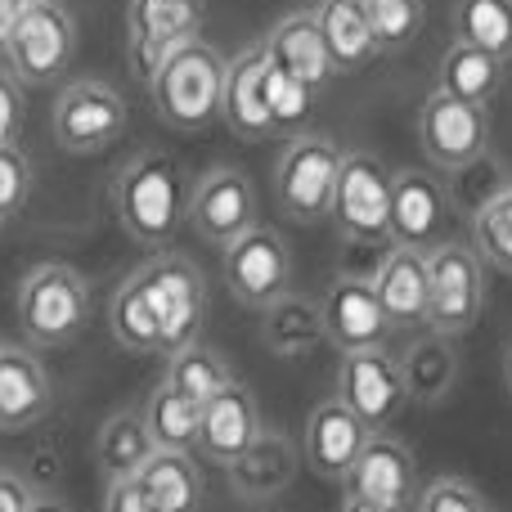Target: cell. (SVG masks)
I'll use <instances>...</instances> for the list:
<instances>
[{"label":"cell","mask_w":512,"mask_h":512,"mask_svg":"<svg viewBox=\"0 0 512 512\" xmlns=\"http://www.w3.org/2000/svg\"><path fill=\"white\" fill-rule=\"evenodd\" d=\"M189 185L176 158L144 149L113 176V212L140 248H162L185 225Z\"/></svg>","instance_id":"6da1fadb"},{"label":"cell","mask_w":512,"mask_h":512,"mask_svg":"<svg viewBox=\"0 0 512 512\" xmlns=\"http://www.w3.org/2000/svg\"><path fill=\"white\" fill-rule=\"evenodd\" d=\"M221 86L225 59L203 36L185 41L176 54L158 63L149 77V99L171 131H207L221 117Z\"/></svg>","instance_id":"7a4b0ae2"},{"label":"cell","mask_w":512,"mask_h":512,"mask_svg":"<svg viewBox=\"0 0 512 512\" xmlns=\"http://www.w3.org/2000/svg\"><path fill=\"white\" fill-rule=\"evenodd\" d=\"M90 319V288L72 265L41 261L18 283V328L32 346H68Z\"/></svg>","instance_id":"3957f363"},{"label":"cell","mask_w":512,"mask_h":512,"mask_svg":"<svg viewBox=\"0 0 512 512\" xmlns=\"http://www.w3.org/2000/svg\"><path fill=\"white\" fill-rule=\"evenodd\" d=\"M131 279L140 283L144 301H149L162 355L198 342V328H203V319H207V283L189 256L162 252V256H153V261H144Z\"/></svg>","instance_id":"277c9868"},{"label":"cell","mask_w":512,"mask_h":512,"mask_svg":"<svg viewBox=\"0 0 512 512\" xmlns=\"http://www.w3.org/2000/svg\"><path fill=\"white\" fill-rule=\"evenodd\" d=\"M486 310V261L468 243H436L427 252V328L463 337Z\"/></svg>","instance_id":"5b68a950"},{"label":"cell","mask_w":512,"mask_h":512,"mask_svg":"<svg viewBox=\"0 0 512 512\" xmlns=\"http://www.w3.org/2000/svg\"><path fill=\"white\" fill-rule=\"evenodd\" d=\"M337 167H342V149L328 135H292L288 149L274 162V203L288 221L315 225L333 212V189Z\"/></svg>","instance_id":"8992f818"},{"label":"cell","mask_w":512,"mask_h":512,"mask_svg":"<svg viewBox=\"0 0 512 512\" xmlns=\"http://www.w3.org/2000/svg\"><path fill=\"white\" fill-rule=\"evenodd\" d=\"M77 54V23L59 0H32L18 9L5 45V68L23 86H54Z\"/></svg>","instance_id":"52a82bcc"},{"label":"cell","mask_w":512,"mask_h":512,"mask_svg":"<svg viewBox=\"0 0 512 512\" xmlns=\"http://www.w3.org/2000/svg\"><path fill=\"white\" fill-rule=\"evenodd\" d=\"M418 144L436 171H468L486 162L490 149V113L481 104L432 90L418 108Z\"/></svg>","instance_id":"ba28073f"},{"label":"cell","mask_w":512,"mask_h":512,"mask_svg":"<svg viewBox=\"0 0 512 512\" xmlns=\"http://www.w3.org/2000/svg\"><path fill=\"white\" fill-rule=\"evenodd\" d=\"M333 225L351 243H387L391 221V171L373 153H342L333 189Z\"/></svg>","instance_id":"9c48e42d"},{"label":"cell","mask_w":512,"mask_h":512,"mask_svg":"<svg viewBox=\"0 0 512 512\" xmlns=\"http://www.w3.org/2000/svg\"><path fill=\"white\" fill-rule=\"evenodd\" d=\"M337 400H342L369 432H382V427L396 423L400 409L409 405L405 378H400V360L387 346L342 351V360H337Z\"/></svg>","instance_id":"30bf717a"},{"label":"cell","mask_w":512,"mask_h":512,"mask_svg":"<svg viewBox=\"0 0 512 512\" xmlns=\"http://www.w3.org/2000/svg\"><path fill=\"white\" fill-rule=\"evenodd\" d=\"M126 131V99L108 81H72L54 99V144L63 153H99Z\"/></svg>","instance_id":"8fae6325"},{"label":"cell","mask_w":512,"mask_h":512,"mask_svg":"<svg viewBox=\"0 0 512 512\" xmlns=\"http://www.w3.org/2000/svg\"><path fill=\"white\" fill-rule=\"evenodd\" d=\"M454 216V198L445 189L441 176L432 171H396L391 176V221H387V243L414 252H432L436 243H445Z\"/></svg>","instance_id":"7c38bea8"},{"label":"cell","mask_w":512,"mask_h":512,"mask_svg":"<svg viewBox=\"0 0 512 512\" xmlns=\"http://www.w3.org/2000/svg\"><path fill=\"white\" fill-rule=\"evenodd\" d=\"M203 18L207 0H126V41H131L135 77L149 81L167 54L194 41Z\"/></svg>","instance_id":"4fadbf2b"},{"label":"cell","mask_w":512,"mask_h":512,"mask_svg":"<svg viewBox=\"0 0 512 512\" xmlns=\"http://www.w3.org/2000/svg\"><path fill=\"white\" fill-rule=\"evenodd\" d=\"M225 283H230L234 301H243L248 310H265L270 301H279L292 283V252L283 234L265 230V225L239 234L225 248Z\"/></svg>","instance_id":"5bb4252c"},{"label":"cell","mask_w":512,"mask_h":512,"mask_svg":"<svg viewBox=\"0 0 512 512\" xmlns=\"http://www.w3.org/2000/svg\"><path fill=\"white\" fill-rule=\"evenodd\" d=\"M185 221L216 248H230L256 225V185L239 167H212L189 189Z\"/></svg>","instance_id":"9a60e30c"},{"label":"cell","mask_w":512,"mask_h":512,"mask_svg":"<svg viewBox=\"0 0 512 512\" xmlns=\"http://www.w3.org/2000/svg\"><path fill=\"white\" fill-rule=\"evenodd\" d=\"M319 315H324V342H333L337 351H369V346L387 342L391 333L378 292L364 274H337L319 297Z\"/></svg>","instance_id":"2e32d148"},{"label":"cell","mask_w":512,"mask_h":512,"mask_svg":"<svg viewBox=\"0 0 512 512\" xmlns=\"http://www.w3.org/2000/svg\"><path fill=\"white\" fill-rule=\"evenodd\" d=\"M346 495L355 499H369V504L387 508V512H409L418 495V481H414V454L405 450V441L387 432H373L369 445L360 450L355 468L346 472Z\"/></svg>","instance_id":"e0dca14e"},{"label":"cell","mask_w":512,"mask_h":512,"mask_svg":"<svg viewBox=\"0 0 512 512\" xmlns=\"http://www.w3.org/2000/svg\"><path fill=\"white\" fill-rule=\"evenodd\" d=\"M261 409H256V396L243 382H230L225 391H216L203 405V418H198V441L194 454L216 468H230L243 450L261 436Z\"/></svg>","instance_id":"ac0fdd59"},{"label":"cell","mask_w":512,"mask_h":512,"mask_svg":"<svg viewBox=\"0 0 512 512\" xmlns=\"http://www.w3.org/2000/svg\"><path fill=\"white\" fill-rule=\"evenodd\" d=\"M369 427L342 405V400H324V405L310 409L306 418V436H301V454H306V468L324 481H346V472L355 468L360 450L369 445Z\"/></svg>","instance_id":"d6986e66"},{"label":"cell","mask_w":512,"mask_h":512,"mask_svg":"<svg viewBox=\"0 0 512 512\" xmlns=\"http://www.w3.org/2000/svg\"><path fill=\"white\" fill-rule=\"evenodd\" d=\"M265 63L270 50L265 41H252L225 63V86H221V122L230 126L239 140H270L274 126L265 113Z\"/></svg>","instance_id":"ffe728a7"},{"label":"cell","mask_w":512,"mask_h":512,"mask_svg":"<svg viewBox=\"0 0 512 512\" xmlns=\"http://www.w3.org/2000/svg\"><path fill=\"white\" fill-rule=\"evenodd\" d=\"M50 373L27 346L0 342V432H27L50 414Z\"/></svg>","instance_id":"44dd1931"},{"label":"cell","mask_w":512,"mask_h":512,"mask_svg":"<svg viewBox=\"0 0 512 512\" xmlns=\"http://www.w3.org/2000/svg\"><path fill=\"white\" fill-rule=\"evenodd\" d=\"M265 50L270 59L279 63L288 77H297L306 90H328L337 77L333 59L324 50V36H319V23H315V9H297V14H283L279 23L270 27L265 36Z\"/></svg>","instance_id":"7402d4cb"},{"label":"cell","mask_w":512,"mask_h":512,"mask_svg":"<svg viewBox=\"0 0 512 512\" xmlns=\"http://www.w3.org/2000/svg\"><path fill=\"white\" fill-rule=\"evenodd\" d=\"M369 283L378 292V306L391 328L427 324V252L396 248L391 243V252L378 261Z\"/></svg>","instance_id":"603a6c76"},{"label":"cell","mask_w":512,"mask_h":512,"mask_svg":"<svg viewBox=\"0 0 512 512\" xmlns=\"http://www.w3.org/2000/svg\"><path fill=\"white\" fill-rule=\"evenodd\" d=\"M297 468H301V450L292 445V436L261 427V436L225 472H230V486L239 499H274L279 490L292 486Z\"/></svg>","instance_id":"cb8c5ba5"},{"label":"cell","mask_w":512,"mask_h":512,"mask_svg":"<svg viewBox=\"0 0 512 512\" xmlns=\"http://www.w3.org/2000/svg\"><path fill=\"white\" fill-rule=\"evenodd\" d=\"M315 23L324 36V50L333 59L337 72H360L378 59V36H373L369 18L355 0H319L315 5Z\"/></svg>","instance_id":"d4e9b609"},{"label":"cell","mask_w":512,"mask_h":512,"mask_svg":"<svg viewBox=\"0 0 512 512\" xmlns=\"http://www.w3.org/2000/svg\"><path fill=\"white\" fill-rule=\"evenodd\" d=\"M400 378H405L409 400L418 405H441L445 396L459 382V351H454V337L427 333L400 355Z\"/></svg>","instance_id":"484cf974"},{"label":"cell","mask_w":512,"mask_h":512,"mask_svg":"<svg viewBox=\"0 0 512 512\" xmlns=\"http://www.w3.org/2000/svg\"><path fill=\"white\" fill-rule=\"evenodd\" d=\"M261 337H265V346H270V355H279V360L310 355L319 342H324V315H319V301L297 297V292H283L279 301L265 306Z\"/></svg>","instance_id":"4316f807"},{"label":"cell","mask_w":512,"mask_h":512,"mask_svg":"<svg viewBox=\"0 0 512 512\" xmlns=\"http://www.w3.org/2000/svg\"><path fill=\"white\" fill-rule=\"evenodd\" d=\"M158 512H198L203 504V477H198L194 454L185 450H153V459L135 477Z\"/></svg>","instance_id":"83f0119b"},{"label":"cell","mask_w":512,"mask_h":512,"mask_svg":"<svg viewBox=\"0 0 512 512\" xmlns=\"http://www.w3.org/2000/svg\"><path fill=\"white\" fill-rule=\"evenodd\" d=\"M153 450H158V445H153L140 409H117V414L99 427L95 459H99V472H104L108 481L140 477V468L153 459Z\"/></svg>","instance_id":"f1b7e54d"},{"label":"cell","mask_w":512,"mask_h":512,"mask_svg":"<svg viewBox=\"0 0 512 512\" xmlns=\"http://www.w3.org/2000/svg\"><path fill=\"white\" fill-rule=\"evenodd\" d=\"M499 81H504V63L495 54L477 50V45H463V41H454L441 54V68H436V90H445L454 99H468V104H481V108L499 95Z\"/></svg>","instance_id":"f546056e"},{"label":"cell","mask_w":512,"mask_h":512,"mask_svg":"<svg viewBox=\"0 0 512 512\" xmlns=\"http://www.w3.org/2000/svg\"><path fill=\"white\" fill-rule=\"evenodd\" d=\"M140 414H144V427H149V436H153V445H158V450L194 454L203 405H194L189 396H180L171 382H158V387H153V396L144 400Z\"/></svg>","instance_id":"4dcf8cb0"},{"label":"cell","mask_w":512,"mask_h":512,"mask_svg":"<svg viewBox=\"0 0 512 512\" xmlns=\"http://www.w3.org/2000/svg\"><path fill=\"white\" fill-rule=\"evenodd\" d=\"M454 41L477 45L499 63L512 59V0H459L454 5Z\"/></svg>","instance_id":"1f68e13d"},{"label":"cell","mask_w":512,"mask_h":512,"mask_svg":"<svg viewBox=\"0 0 512 512\" xmlns=\"http://www.w3.org/2000/svg\"><path fill=\"white\" fill-rule=\"evenodd\" d=\"M162 382H171V387H176L180 396H189L194 405H207L216 391L230 387L234 373H230V364L221 360V351H212V346H203V342H189L167 355V378Z\"/></svg>","instance_id":"d6a6232c"},{"label":"cell","mask_w":512,"mask_h":512,"mask_svg":"<svg viewBox=\"0 0 512 512\" xmlns=\"http://www.w3.org/2000/svg\"><path fill=\"white\" fill-rule=\"evenodd\" d=\"M108 328H113V337H117L122 351H135V355H158L162 351L158 324H153V315H149V301H144L140 283H135L131 274L117 283L113 301H108Z\"/></svg>","instance_id":"836d02e7"},{"label":"cell","mask_w":512,"mask_h":512,"mask_svg":"<svg viewBox=\"0 0 512 512\" xmlns=\"http://www.w3.org/2000/svg\"><path fill=\"white\" fill-rule=\"evenodd\" d=\"M472 252L486 265L512 274V185H499L472 212Z\"/></svg>","instance_id":"e575fe53"},{"label":"cell","mask_w":512,"mask_h":512,"mask_svg":"<svg viewBox=\"0 0 512 512\" xmlns=\"http://www.w3.org/2000/svg\"><path fill=\"white\" fill-rule=\"evenodd\" d=\"M355 5L369 18L382 54L405 50V45H414V36L423 32V18H427L423 0H355Z\"/></svg>","instance_id":"d590c367"},{"label":"cell","mask_w":512,"mask_h":512,"mask_svg":"<svg viewBox=\"0 0 512 512\" xmlns=\"http://www.w3.org/2000/svg\"><path fill=\"white\" fill-rule=\"evenodd\" d=\"M310 108H315V90H306L297 77L279 68V63H265V113H270L274 135L292 131L301 135V126L310 122Z\"/></svg>","instance_id":"8d00e7d4"},{"label":"cell","mask_w":512,"mask_h":512,"mask_svg":"<svg viewBox=\"0 0 512 512\" xmlns=\"http://www.w3.org/2000/svg\"><path fill=\"white\" fill-rule=\"evenodd\" d=\"M409 512H490V508H486V495H481L472 481L436 477L414 495V508Z\"/></svg>","instance_id":"74e56055"},{"label":"cell","mask_w":512,"mask_h":512,"mask_svg":"<svg viewBox=\"0 0 512 512\" xmlns=\"http://www.w3.org/2000/svg\"><path fill=\"white\" fill-rule=\"evenodd\" d=\"M27 194H32V162L18 144H5L0 149V221L23 212Z\"/></svg>","instance_id":"f35d334b"},{"label":"cell","mask_w":512,"mask_h":512,"mask_svg":"<svg viewBox=\"0 0 512 512\" xmlns=\"http://www.w3.org/2000/svg\"><path fill=\"white\" fill-rule=\"evenodd\" d=\"M23 81L9 68H0V149L5 144H18V131H23Z\"/></svg>","instance_id":"ab89813d"},{"label":"cell","mask_w":512,"mask_h":512,"mask_svg":"<svg viewBox=\"0 0 512 512\" xmlns=\"http://www.w3.org/2000/svg\"><path fill=\"white\" fill-rule=\"evenodd\" d=\"M104 512H158V508H153V499L144 495L140 481L126 477V481H108Z\"/></svg>","instance_id":"60d3db41"},{"label":"cell","mask_w":512,"mask_h":512,"mask_svg":"<svg viewBox=\"0 0 512 512\" xmlns=\"http://www.w3.org/2000/svg\"><path fill=\"white\" fill-rule=\"evenodd\" d=\"M32 486H27L18 472H5L0 468V512H27L32 508Z\"/></svg>","instance_id":"b9f144b4"},{"label":"cell","mask_w":512,"mask_h":512,"mask_svg":"<svg viewBox=\"0 0 512 512\" xmlns=\"http://www.w3.org/2000/svg\"><path fill=\"white\" fill-rule=\"evenodd\" d=\"M18 9H23V0H0V54H5L9 32H14V23H18Z\"/></svg>","instance_id":"7bdbcfd3"},{"label":"cell","mask_w":512,"mask_h":512,"mask_svg":"<svg viewBox=\"0 0 512 512\" xmlns=\"http://www.w3.org/2000/svg\"><path fill=\"white\" fill-rule=\"evenodd\" d=\"M337 512H387V508L369 504V499H355V495H346V499H342V508H337Z\"/></svg>","instance_id":"ee69618b"},{"label":"cell","mask_w":512,"mask_h":512,"mask_svg":"<svg viewBox=\"0 0 512 512\" xmlns=\"http://www.w3.org/2000/svg\"><path fill=\"white\" fill-rule=\"evenodd\" d=\"M27 512H72V508L63 504V499H50V495H45V499H32V508H27Z\"/></svg>","instance_id":"f6af8a7d"},{"label":"cell","mask_w":512,"mask_h":512,"mask_svg":"<svg viewBox=\"0 0 512 512\" xmlns=\"http://www.w3.org/2000/svg\"><path fill=\"white\" fill-rule=\"evenodd\" d=\"M504 387H508V396H512V342L504 346Z\"/></svg>","instance_id":"bcb514c9"},{"label":"cell","mask_w":512,"mask_h":512,"mask_svg":"<svg viewBox=\"0 0 512 512\" xmlns=\"http://www.w3.org/2000/svg\"><path fill=\"white\" fill-rule=\"evenodd\" d=\"M23 5H32V0H23Z\"/></svg>","instance_id":"7dc6e473"}]
</instances>
